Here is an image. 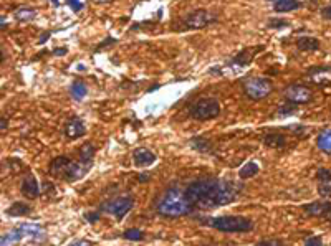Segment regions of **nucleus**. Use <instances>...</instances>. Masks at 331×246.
Segmentation results:
<instances>
[{"label":"nucleus","mask_w":331,"mask_h":246,"mask_svg":"<svg viewBox=\"0 0 331 246\" xmlns=\"http://www.w3.org/2000/svg\"><path fill=\"white\" fill-rule=\"evenodd\" d=\"M237 187L232 182L214 179V177L194 180L185 189L190 203L197 208H202V210L232 203L237 198Z\"/></svg>","instance_id":"1"},{"label":"nucleus","mask_w":331,"mask_h":246,"mask_svg":"<svg viewBox=\"0 0 331 246\" xmlns=\"http://www.w3.org/2000/svg\"><path fill=\"white\" fill-rule=\"evenodd\" d=\"M194 210V205L185 193V190L172 187L162 195V198L157 202V213L167 218H179L189 215Z\"/></svg>","instance_id":"2"},{"label":"nucleus","mask_w":331,"mask_h":246,"mask_svg":"<svg viewBox=\"0 0 331 246\" xmlns=\"http://www.w3.org/2000/svg\"><path fill=\"white\" fill-rule=\"evenodd\" d=\"M90 167L83 165L80 162H73L71 159H68L65 156L55 157L52 162H50L48 174L55 179H63L66 182H75L81 179L86 172H88Z\"/></svg>","instance_id":"3"},{"label":"nucleus","mask_w":331,"mask_h":246,"mask_svg":"<svg viewBox=\"0 0 331 246\" xmlns=\"http://www.w3.org/2000/svg\"><path fill=\"white\" fill-rule=\"evenodd\" d=\"M209 226L214 230L224 231V233H247L253 230V221L247 217L240 215H224V217H214L212 220L207 221Z\"/></svg>","instance_id":"4"},{"label":"nucleus","mask_w":331,"mask_h":246,"mask_svg":"<svg viewBox=\"0 0 331 246\" xmlns=\"http://www.w3.org/2000/svg\"><path fill=\"white\" fill-rule=\"evenodd\" d=\"M220 114V103L215 98H204L190 108V116L197 121H209L214 119Z\"/></svg>","instance_id":"5"},{"label":"nucleus","mask_w":331,"mask_h":246,"mask_svg":"<svg viewBox=\"0 0 331 246\" xmlns=\"http://www.w3.org/2000/svg\"><path fill=\"white\" fill-rule=\"evenodd\" d=\"M273 86H271V81L269 78H262V76H257V78H250L243 84V91L245 94L253 101H260V99H265L271 93Z\"/></svg>","instance_id":"6"},{"label":"nucleus","mask_w":331,"mask_h":246,"mask_svg":"<svg viewBox=\"0 0 331 246\" xmlns=\"http://www.w3.org/2000/svg\"><path fill=\"white\" fill-rule=\"evenodd\" d=\"M182 22H184V28L197 30V28H206V27L215 24L217 17L212 12L202 10L201 8V10H194V12L187 13V15L182 18Z\"/></svg>","instance_id":"7"},{"label":"nucleus","mask_w":331,"mask_h":246,"mask_svg":"<svg viewBox=\"0 0 331 246\" xmlns=\"http://www.w3.org/2000/svg\"><path fill=\"white\" fill-rule=\"evenodd\" d=\"M133 205H134L133 197H129V195H121V197H116L113 198L111 202H108L103 207V210H106L108 213H111L113 217H116L118 220H121L123 217H126V213L131 212Z\"/></svg>","instance_id":"8"},{"label":"nucleus","mask_w":331,"mask_h":246,"mask_svg":"<svg viewBox=\"0 0 331 246\" xmlns=\"http://www.w3.org/2000/svg\"><path fill=\"white\" fill-rule=\"evenodd\" d=\"M285 98H287L288 103L292 104H306L311 101L313 93L310 88L303 84H290L287 89H285Z\"/></svg>","instance_id":"9"},{"label":"nucleus","mask_w":331,"mask_h":246,"mask_svg":"<svg viewBox=\"0 0 331 246\" xmlns=\"http://www.w3.org/2000/svg\"><path fill=\"white\" fill-rule=\"evenodd\" d=\"M330 210H331V202H328V200H320V202L303 205V212H305L308 217H315V218H321V217L326 218Z\"/></svg>","instance_id":"10"},{"label":"nucleus","mask_w":331,"mask_h":246,"mask_svg":"<svg viewBox=\"0 0 331 246\" xmlns=\"http://www.w3.org/2000/svg\"><path fill=\"white\" fill-rule=\"evenodd\" d=\"M308 76L310 80L315 81L320 86H328L331 84V68L330 66H316L308 70Z\"/></svg>","instance_id":"11"},{"label":"nucleus","mask_w":331,"mask_h":246,"mask_svg":"<svg viewBox=\"0 0 331 246\" xmlns=\"http://www.w3.org/2000/svg\"><path fill=\"white\" fill-rule=\"evenodd\" d=\"M85 132H86V127L80 117H71V119L66 121L65 136L68 139H78L81 136H85Z\"/></svg>","instance_id":"12"},{"label":"nucleus","mask_w":331,"mask_h":246,"mask_svg":"<svg viewBox=\"0 0 331 246\" xmlns=\"http://www.w3.org/2000/svg\"><path fill=\"white\" fill-rule=\"evenodd\" d=\"M22 193H24L25 198L33 200L40 195V187L38 182L35 179V175H27L24 180H22Z\"/></svg>","instance_id":"13"},{"label":"nucleus","mask_w":331,"mask_h":246,"mask_svg":"<svg viewBox=\"0 0 331 246\" xmlns=\"http://www.w3.org/2000/svg\"><path fill=\"white\" fill-rule=\"evenodd\" d=\"M133 161L136 167H148L156 161V156H154V152H151V150L139 147L133 152Z\"/></svg>","instance_id":"14"},{"label":"nucleus","mask_w":331,"mask_h":246,"mask_svg":"<svg viewBox=\"0 0 331 246\" xmlns=\"http://www.w3.org/2000/svg\"><path fill=\"white\" fill-rule=\"evenodd\" d=\"M264 144L267 147L271 149H283L285 144H287V139H285L283 134H278V132H270V134H265Z\"/></svg>","instance_id":"15"},{"label":"nucleus","mask_w":331,"mask_h":246,"mask_svg":"<svg viewBox=\"0 0 331 246\" xmlns=\"http://www.w3.org/2000/svg\"><path fill=\"white\" fill-rule=\"evenodd\" d=\"M303 3L300 0H278V2L273 3V8L275 12L278 13H287V12H293V10H298V8H301Z\"/></svg>","instance_id":"16"},{"label":"nucleus","mask_w":331,"mask_h":246,"mask_svg":"<svg viewBox=\"0 0 331 246\" xmlns=\"http://www.w3.org/2000/svg\"><path fill=\"white\" fill-rule=\"evenodd\" d=\"M94 154H96V149H94V145L91 142H86L83 147L80 149V164H83L86 167H91V162H93V157Z\"/></svg>","instance_id":"17"},{"label":"nucleus","mask_w":331,"mask_h":246,"mask_svg":"<svg viewBox=\"0 0 331 246\" xmlns=\"http://www.w3.org/2000/svg\"><path fill=\"white\" fill-rule=\"evenodd\" d=\"M297 47L301 52H316L320 48V42L313 36H300L297 40Z\"/></svg>","instance_id":"18"},{"label":"nucleus","mask_w":331,"mask_h":246,"mask_svg":"<svg viewBox=\"0 0 331 246\" xmlns=\"http://www.w3.org/2000/svg\"><path fill=\"white\" fill-rule=\"evenodd\" d=\"M30 212H31V208L29 207V205L20 203V202H13L10 207L5 210V213L8 217H24V215H29Z\"/></svg>","instance_id":"19"},{"label":"nucleus","mask_w":331,"mask_h":246,"mask_svg":"<svg viewBox=\"0 0 331 246\" xmlns=\"http://www.w3.org/2000/svg\"><path fill=\"white\" fill-rule=\"evenodd\" d=\"M258 170H260L258 164H257V162H253V161H250V162H247L245 165H243V167L239 170V177H240V179H243V180L252 179V177H255V175L258 174Z\"/></svg>","instance_id":"20"},{"label":"nucleus","mask_w":331,"mask_h":246,"mask_svg":"<svg viewBox=\"0 0 331 246\" xmlns=\"http://www.w3.org/2000/svg\"><path fill=\"white\" fill-rule=\"evenodd\" d=\"M316 144H318V147L323 150V152L330 154L331 152V129L321 132L318 139H316Z\"/></svg>","instance_id":"21"},{"label":"nucleus","mask_w":331,"mask_h":246,"mask_svg":"<svg viewBox=\"0 0 331 246\" xmlns=\"http://www.w3.org/2000/svg\"><path fill=\"white\" fill-rule=\"evenodd\" d=\"M13 15H15V18H17V20L27 22V20H33V18L37 17V12H35L33 8H27V7H22V8H17V10L13 12Z\"/></svg>","instance_id":"22"},{"label":"nucleus","mask_w":331,"mask_h":246,"mask_svg":"<svg viewBox=\"0 0 331 246\" xmlns=\"http://www.w3.org/2000/svg\"><path fill=\"white\" fill-rule=\"evenodd\" d=\"M71 96H73L76 101H81L85 96H86V84H83L81 81H75L73 84H71Z\"/></svg>","instance_id":"23"},{"label":"nucleus","mask_w":331,"mask_h":246,"mask_svg":"<svg viewBox=\"0 0 331 246\" xmlns=\"http://www.w3.org/2000/svg\"><path fill=\"white\" fill-rule=\"evenodd\" d=\"M123 236H124L126 240L139 241V240H143V238H144V231H143V230H138V228H131V230H126Z\"/></svg>","instance_id":"24"},{"label":"nucleus","mask_w":331,"mask_h":246,"mask_svg":"<svg viewBox=\"0 0 331 246\" xmlns=\"http://www.w3.org/2000/svg\"><path fill=\"white\" fill-rule=\"evenodd\" d=\"M190 145H192V147H196L197 150H201V152H207V150L211 149V144H209L207 140L202 139V137H196L192 142H190Z\"/></svg>","instance_id":"25"},{"label":"nucleus","mask_w":331,"mask_h":246,"mask_svg":"<svg viewBox=\"0 0 331 246\" xmlns=\"http://www.w3.org/2000/svg\"><path fill=\"white\" fill-rule=\"evenodd\" d=\"M316 179H318L320 184L331 182V170H328V168H318V172H316Z\"/></svg>","instance_id":"26"},{"label":"nucleus","mask_w":331,"mask_h":246,"mask_svg":"<svg viewBox=\"0 0 331 246\" xmlns=\"http://www.w3.org/2000/svg\"><path fill=\"white\" fill-rule=\"evenodd\" d=\"M318 192L321 197H331V182H325V184L318 185Z\"/></svg>","instance_id":"27"},{"label":"nucleus","mask_w":331,"mask_h":246,"mask_svg":"<svg viewBox=\"0 0 331 246\" xmlns=\"http://www.w3.org/2000/svg\"><path fill=\"white\" fill-rule=\"evenodd\" d=\"M253 246H283L282 240H262Z\"/></svg>","instance_id":"28"},{"label":"nucleus","mask_w":331,"mask_h":246,"mask_svg":"<svg viewBox=\"0 0 331 246\" xmlns=\"http://www.w3.org/2000/svg\"><path fill=\"white\" fill-rule=\"evenodd\" d=\"M305 246H323V240L320 236H310L305 240Z\"/></svg>","instance_id":"29"},{"label":"nucleus","mask_w":331,"mask_h":246,"mask_svg":"<svg viewBox=\"0 0 331 246\" xmlns=\"http://www.w3.org/2000/svg\"><path fill=\"white\" fill-rule=\"evenodd\" d=\"M68 3H70V7L73 8L75 12H80L81 8H83V3H81L80 0H68Z\"/></svg>","instance_id":"30"},{"label":"nucleus","mask_w":331,"mask_h":246,"mask_svg":"<svg viewBox=\"0 0 331 246\" xmlns=\"http://www.w3.org/2000/svg\"><path fill=\"white\" fill-rule=\"evenodd\" d=\"M288 24L285 20H271L269 27H271V28H280V27H287Z\"/></svg>","instance_id":"31"},{"label":"nucleus","mask_w":331,"mask_h":246,"mask_svg":"<svg viewBox=\"0 0 331 246\" xmlns=\"http://www.w3.org/2000/svg\"><path fill=\"white\" fill-rule=\"evenodd\" d=\"M85 217L90 223H94L99 220V213H88V215H85Z\"/></svg>","instance_id":"32"},{"label":"nucleus","mask_w":331,"mask_h":246,"mask_svg":"<svg viewBox=\"0 0 331 246\" xmlns=\"http://www.w3.org/2000/svg\"><path fill=\"white\" fill-rule=\"evenodd\" d=\"M115 42H116V40H115V38H108V40H106V42L99 43V47H98L96 50H94V52H99V50H103L104 47H108V43H115Z\"/></svg>","instance_id":"33"},{"label":"nucleus","mask_w":331,"mask_h":246,"mask_svg":"<svg viewBox=\"0 0 331 246\" xmlns=\"http://www.w3.org/2000/svg\"><path fill=\"white\" fill-rule=\"evenodd\" d=\"M321 15H323L326 20H331V5L330 7H326L323 12H321Z\"/></svg>","instance_id":"34"},{"label":"nucleus","mask_w":331,"mask_h":246,"mask_svg":"<svg viewBox=\"0 0 331 246\" xmlns=\"http://www.w3.org/2000/svg\"><path fill=\"white\" fill-rule=\"evenodd\" d=\"M70 246H91V241H76V243L70 245Z\"/></svg>","instance_id":"35"},{"label":"nucleus","mask_w":331,"mask_h":246,"mask_svg":"<svg viewBox=\"0 0 331 246\" xmlns=\"http://www.w3.org/2000/svg\"><path fill=\"white\" fill-rule=\"evenodd\" d=\"M7 126H8V121L5 119V117H2V119H0V129L5 131V129H7Z\"/></svg>","instance_id":"36"},{"label":"nucleus","mask_w":331,"mask_h":246,"mask_svg":"<svg viewBox=\"0 0 331 246\" xmlns=\"http://www.w3.org/2000/svg\"><path fill=\"white\" fill-rule=\"evenodd\" d=\"M66 53V48H58V50H55V52H53V55H65Z\"/></svg>","instance_id":"37"},{"label":"nucleus","mask_w":331,"mask_h":246,"mask_svg":"<svg viewBox=\"0 0 331 246\" xmlns=\"http://www.w3.org/2000/svg\"><path fill=\"white\" fill-rule=\"evenodd\" d=\"M48 36H50V33H43V35H42V38H40V43H43L45 40L48 38Z\"/></svg>","instance_id":"38"},{"label":"nucleus","mask_w":331,"mask_h":246,"mask_svg":"<svg viewBox=\"0 0 331 246\" xmlns=\"http://www.w3.org/2000/svg\"><path fill=\"white\" fill-rule=\"evenodd\" d=\"M139 177H141V180H143V182H148V175H146V174H143V175H139Z\"/></svg>","instance_id":"39"},{"label":"nucleus","mask_w":331,"mask_h":246,"mask_svg":"<svg viewBox=\"0 0 331 246\" xmlns=\"http://www.w3.org/2000/svg\"><path fill=\"white\" fill-rule=\"evenodd\" d=\"M60 2H61V0H53V3H55V5H60Z\"/></svg>","instance_id":"40"},{"label":"nucleus","mask_w":331,"mask_h":246,"mask_svg":"<svg viewBox=\"0 0 331 246\" xmlns=\"http://www.w3.org/2000/svg\"><path fill=\"white\" fill-rule=\"evenodd\" d=\"M326 218H328V220L331 221V210H330V213H328V215H326Z\"/></svg>","instance_id":"41"},{"label":"nucleus","mask_w":331,"mask_h":246,"mask_svg":"<svg viewBox=\"0 0 331 246\" xmlns=\"http://www.w3.org/2000/svg\"><path fill=\"white\" fill-rule=\"evenodd\" d=\"M271 2H273V3H275V2H278V0H271Z\"/></svg>","instance_id":"42"}]
</instances>
